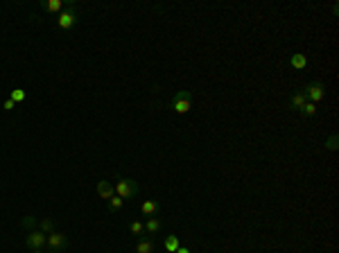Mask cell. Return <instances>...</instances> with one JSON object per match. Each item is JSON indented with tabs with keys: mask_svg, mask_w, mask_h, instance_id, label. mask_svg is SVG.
Wrapping results in <instances>:
<instances>
[{
	"mask_svg": "<svg viewBox=\"0 0 339 253\" xmlns=\"http://www.w3.org/2000/svg\"><path fill=\"white\" fill-rule=\"evenodd\" d=\"M113 188H116V195L122 197V199H131V197L138 195V181L134 179H127V176H118L116 183H113Z\"/></svg>",
	"mask_w": 339,
	"mask_h": 253,
	"instance_id": "obj_1",
	"label": "cell"
},
{
	"mask_svg": "<svg viewBox=\"0 0 339 253\" xmlns=\"http://www.w3.org/2000/svg\"><path fill=\"white\" fill-rule=\"evenodd\" d=\"M170 109L174 113H188L192 109V91H176L174 98L170 100Z\"/></svg>",
	"mask_w": 339,
	"mask_h": 253,
	"instance_id": "obj_2",
	"label": "cell"
},
{
	"mask_svg": "<svg viewBox=\"0 0 339 253\" xmlns=\"http://www.w3.org/2000/svg\"><path fill=\"white\" fill-rule=\"evenodd\" d=\"M57 25L64 30V32H68V30H72V27L77 25V12H75V5L68 7V9H64V12L57 16Z\"/></svg>",
	"mask_w": 339,
	"mask_h": 253,
	"instance_id": "obj_3",
	"label": "cell"
},
{
	"mask_svg": "<svg viewBox=\"0 0 339 253\" xmlns=\"http://www.w3.org/2000/svg\"><path fill=\"white\" fill-rule=\"evenodd\" d=\"M303 93H305L307 102L317 104V102H321V100L326 98V86L321 84V82H310V84L303 88Z\"/></svg>",
	"mask_w": 339,
	"mask_h": 253,
	"instance_id": "obj_4",
	"label": "cell"
},
{
	"mask_svg": "<svg viewBox=\"0 0 339 253\" xmlns=\"http://www.w3.org/2000/svg\"><path fill=\"white\" fill-rule=\"evenodd\" d=\"M27 247L32 249V251H36V249H43L48 244V235L43 233V231H39V228H34V231H30L25 237Z\"/></svg>",
	"mask_w": 339,
	"mask_h": 253,
	"instance_id": "obj_5",
	"label": "cell"
},
{
	"mask_svg": "<svg viewBox=\"0 0 339 253\" xmlns=\"http://www.w3.org/2000/svg\"><path fill=\"white\" fill-rule=\"evenodd\" d=\"M48 247L52 249V251H61V249L68 247V237L64 233H59V231H52V233L48 235Z\"/></svg>",
	"mask_w": 339,
	"mask_h": 253,
	"instance_id": "obj_6",
	"label": "cell"
},
{
	"mask_svg": "<svg viewBox=\"0 0 339 253\" xmlns=\"http://www.w3.org/2000/svg\"><path fill=\"white\" fill-rule=\"evenodd\" d=\"M41 7H43L48 14H57V16H59V14L64 12L66 2H64V0H43V2H41Z\"/></svg>",
	"mask_w": 339,
	"mask_h": 253,
	"instance_id": "obj_7",
	"label": "cell"
},
{
	"mask_svg": "<svg viewBox=\"0 0 339 253\" xmlns=\"http://www.w3.org/2000/svg\"><path fill=\"white\" fill-rule=\"evenodd\" d=\"M98 195L102 197V199H111L113 195H116V188H113V183H109V181H100L98 183Z\"/></svg>",
	"mask_w": 339,
	"mask_h": 253,
	"instance_id": "obj_8",
	"label": "cell"
},
{
	"mask_svg": "<svg viewBox=\"0 0 339 253\" xmlns=\"http://www.w3.org/2000/svg\"><path fill=\"white\" fill-rule=\"evenodd\" d=\"M289 66L296 68V70H303V68L307 66V57L305 54H301V52H294V54H289Z\"/></svg>",
	"mask_w": 339,
	"mask_h": 253,
	"instance_id": "obj_9",
	"label": "cell"
},
{
	"mask_svg": "<svg viewBox=\"0 0 339 253\" xmlns=\"http://www.w3.org/2000/svg\"><path fill=\"white\" fill-rule=\"evenodd\" d=\"M161 228H163V224H161L158 217H150V219L145 221V233L156 235V233H161Z\"/></svg>",
	"mask_w": 339,
	"mask_h": 253,
	"instance_id": "obj_10",
	"label": "cell"
},
{
	"mask_svg": "<svg viewBox=\"0 0 339 253\" xmlns=\"http://www.w3.org/2000/svg\"><path fill=\"white\" fill-rule=\"evenodd\" d=\"M136 253H154V242L150 237H140L136 242Z\"/></svg>",
	"mask_w": 339,
	"mask_h": 253,
	"instance_id": "obj_11",
	"label": "cell"
},
{
	"mask_svg": "<svg viewBox=\"0 0 339 253\" xmlns=\"http://www.w3.org/2000/svg\"><path fill=\"white\" fill-rule=\"evenodd\" d=\"M140 213L147 215V217H154V215L158 213V203L154 202V199H147V202H143V206H140Z\"/></svg>",
	"mask_w": 339,
	"mask_h": 253,
	"instance_id": "obj_12",
	"label": "cell"
},
{
	"mask_svg": "<svg viewBox=\"0 0 339 253\" xmlns=\"http://www.w3.org/2000/svg\"><path fill=\"white\" fill-rule=\"evenodd\" d=\"M305 102H307L305 93H303V91H296V93H294V95H292V100H289V106H292L294 111H299V109H301V106H303V104H305Z\"/></svg>",
	"mask_w": 339,
	"mask_h": 253,
	"instance_id": "obj_13",
	"label": "cell"
},
{
	"mask_svg": "<svg viewBox=\"0 0 339 253\" xmlns=\"http://www.w3.org/2000/svg\"><path fill=\"white\" fill-rule=\"evenodd\" d=\"M163 247H165V251H168V253H174L176 249L181 247V242H179V237H176V235H168V237H165V242H163Z\"/></svg>",
	"mask_w": 339,
	"mask_h": 253,
	"instance_id": "obj_14",
	"label": "cell"
},
{
	"mask_svg": "<svg viewBox=\"0 0 339 253\" xmlns=\"http://www.w3.org/2000/svg\"><path fill=\"white\" fill-rule=\"evenodd\" d=\"M299 113H301L303 118H314V116H317V104L305 102V104H303V106L299 109Z\"/></svg>",
	"mask_w": 339,
	"mask_h": 253,
	"instance_id": "obj_15",
	"label": "cell"
},
{
	"mask_svg": "<svg viewBox=\"0 0 339 253\" xmlns=\"http://www.w3.org/2000/svg\"><path fill=\"white\" fill-rule=\"evenodd\" d=\"M9 100H12L14 104H20L25 100V91H23V88H14V91L9 93Z\"/></svg>",
	"mask_w": 339,
	"mask_h": 253,
	"instance_id": "obj_16",
	"label": "cell"
},
{
	"mask_svg": "<svg viewBox=\"0 0 339 253\" xmlns=\"http://www.w3.org/2000/svg\"><path fill=\"white\" fill-rule=\"evenodd\" d=\"M122 197H118V195H113L111 199H109V210H113V213H118L120 208H122Z\"/></svg>",
	"mask_w": 339,
	"mask_h": 253,
	"instance_id": "obj_17",
	"label": "cell"
},
{
	"mask_svg": "<svg viewBox=\"0 0 339 253\" xmlns=\"http://www.w3.org/2000/svg\"><path fill=\"white\" fill-rule=\"evenodd\" d=\"M129 231H131V235H143L145 233V224L143 221H131Z\"/></svg>",
	"mask_w": 339,
	"mask_h": 253,
	"instance_id": "obj_18",
	"label": "cell"
},
{
	"mask_svg": "<svg viewBox=\"0 0 339 253\" xmlns=\"http://www.w3.org/2000/svg\"><path fill=\"white\" fill-rule=\"evenodd\" d=\"M39 231H43V233H46V235H50V233H52V231H54V224H52V219H48V217H46V219H41V228H39Z\"/></svg>",
	"mask_w": 339,
	"mask_h": 253,
	"instance_id": "obj_19",
	"label": "cell"
},
{
	"mask_svg": "<svg viewBox=\"0 0 339 253\" xmlns=\"http://www.w3.org/2000/svg\"><path fill=\"white\" fill-rule=\"evenodd\" d=\"M2 109H5V111H14V109H16V104H14L12 100L7 98V100H5V104H2Z\"/></svg>",
	"mask_w": 339,
	"mask_h": 253,
	"instance_id": "obj_20",
	"label": "cell"
},
{
	"mask_svg": "<svg viewBox=\"0 0 339 253\" xmlns=\"http://www.w3.org/2000/svg\"><path fill=\"white\" fill-rule=\"evenodd\" d=\"M328 150H337V136H330V140H328Z\"/></svg>",
	"mask_w": 339,
	"mask_h": 253,
	"instance_id": "obj_21",
	"label": "cell"
},
{
	"mask_svg": "<svg viewBox=\"0 0 339 253\" xmlns=\"http://www.w3.org/2000/svg\"><path fill=\"white\" fill-rule=\"evenodd\" d=\"M34 224H36L34 217H25V219H23V226H34Z\"/></svg>",
	"mask_w": 339,
	"mask_h": 253,
	"instance_id": "obj_22",
	"label": "cell"
},
{
	"mask_svg": "<svg viewBox=\"0 0 339 253\" xmlns=\"http://www.w3.org/2000/svg\"><path fill=\"white\" fill-rule=\"evenodd\" d=\"M174 253H190V249H188V247H179Z\"/></svg>",
	"mask_w": 339,
	"mask_h": 253,
	"instance_id": "obj_23",
	"label": "cell"
},
{
	"mask_svg": "<svg viewBox=\"0 0 339 253\" xmlns=\"http://www.w3.org/2000/svg\"><path fill=\"white\" fill-rule=\"evenodd\" d=\"M32 253H46V251H43V249H36V251H32Z\"/></svg>",
	"mask_w": 339,
	"mask_h": 253,
	"instance_id": "obj_24",
	"label": "cell"
},
{
	"mask_svg": "<svg viewBox=\"0 0 339 253\" xmlns=\"http://www.w3.org/2000/svg\"><path fill=\"white\" fill-rule=\"evenodd\" d=\"M50 253H59V251H50Z\"/></svg>",
	"mask_w": 339,
	"mask_h": 253,
	"instance_id": "obj_25",
	"label": "cell"
}]
</instances>
